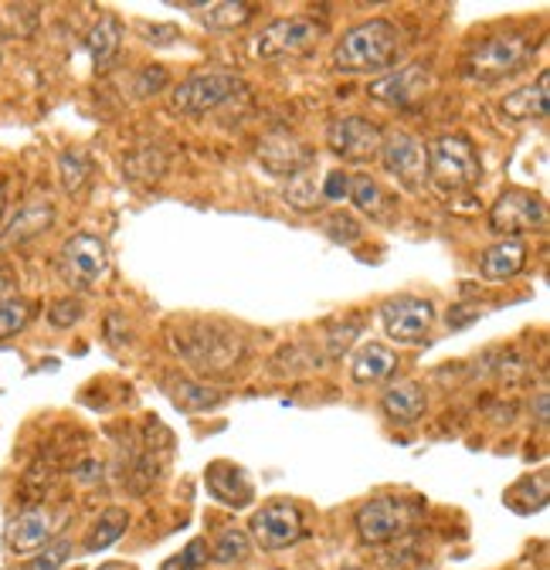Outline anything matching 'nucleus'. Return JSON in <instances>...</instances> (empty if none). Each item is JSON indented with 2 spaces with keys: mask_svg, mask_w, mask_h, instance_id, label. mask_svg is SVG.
I'll return each instance as SVG.
<instances>
[{
  "mask_svg": "<svg viewBox=\"0 0 550 570\" xmlns=\"http://www.w3.org/2000/svg\"><path fill=\"white\" fill-rule=\"evenodd\" d=\"M401 31L384 18H371L343 31L333 45V68L343 76H374V71L391 68L401 58Z\"/></svg>",
  "mask_w": 550,
  "mask_h": 570,
  "instance_id": "obj_1",
  "label": "nucleus"
},
{
  "mask_svg": "<svg viewBox=\"0 0 550 570\" xmlns=\"http://www.w3.org/2000/svg\"><path fill=\"white\" fill-rule=\"evenodd\" d=\"M533 55V45L527 35L520 31H507V35H490L483 41H475L465 58H462V76L469 82H479V86H493L513 71Z\"/></svg>",
  "mask_w": 550,
  "mask_h": 570,
  "instance_id": "obj_2",
  "label": "nucleus"
},
{
  "mask_svg": "<svg viewBox=\"0 0 550 570\" xmlns=\"http://www.w3.org/2000/svg\"><path fill=\"white\" fill-rule=\"evenodd\" d=\"M425 177L432 180L435 190L442 194H462L472 190L483 177V164H479V154L472 147V139L462 132L452 136H439L429 147V167Z\"/></svg>",
  "mask_w": 550,
  "mask_h": 570,
  "instance_id": "obj_3",
  "label": "nucleus"
},
{
  "mask_svg": "<svg viewBox=\"0 0 550 570\" xmlns=\"http://www.w3.org/2000/svg\"><path fill=\"white\" fill-rule=\"evenodd\" d=\"M238 96H245V82L235 71H194L174 89L170 106L184 116H208Z\"/></svg>",
  "mask_w": 550,
  "mask_h": 570,
  "instance_id": "obj_4",
  "label": "nucleus"
},
{
  "mask_svg": "<svg viewBox=\"0 0 550 570\" xmlns=\"http://www.w3.org/2000/svg\"><path fill=\"white\" fill-rule=\"evenodd\" d=\"M106 268H109V245L102 235L76 232L72 238H65L58 252V272L76 293L96 289V282L106 275Z\"/></svg>",
  "mask_w": 550,
  "mask_h": 570,
  "instance_id": "obj_5",
  "label": "nucleus"
},
{
  "mask_svg": "<svg viewBox=\"0 0 550 570\" xmlns=\"http://www.w3.org/2000/svg\"><path fill=\"white\" fill-rule=\"evenodd\" d=\"M326 38V24L316 18H279L268 28H262V35L255 38V55L265 61H283V58H299L306 51H313L320 41Z\"/></svg>",
  "mask_w": 550,
  "mask_h": 570,
  "instance_id": "obj_6",
  "label": "nucleus"
},
{
  "mask_svg": "<svg viewBox=\"0 0 550 570\" xmlns=\"http://www.w3.org/2000/svg\"><path fill=\"white\" fill-rule=\"evenodd\" d=\"M547 225V204L540 194L510 187L490 207V228L503 238H520L527 232H540Z\"/></svg>",
  "mask_w": 550,
  "mask_h": 570,
  "instance_id": "obj_7",
  "label": "nucleus"
},
{
  "mask_svg": "<svg viewBox=\"0 0 550 570\" xmlns=\"http://www.w3.org/2000/svg\"><path fill=\"white\" fill-rule=\"evenodd\" d=\"M411 520H415V513H411V503H404V499H397V495H374V499H367V503L354 517L361 540L371 543V547L397 540L401 533H407Z\"/></svg>",
  "mask_w": 550,
  "mask_h": 570,
  "instance_id": "obj_8",
  "label": "nucleus"
},
{
  "mask_svg": "<svg viewBox=\"0 0 550 570\" xmlns=\"http://www.w3.org/2000/svg\"><path fill=\"white\" fill-rule=\"evenodd\" d=\"M381 323L394 343L419 346L429 343V333L435 326V306L422 296H394L381 306Z\"/></svg>",
  "mask_w": 550,
  "mask_h": 570,
  "instance_id": "obj_9",
  "label": "nucleus"
},
{
  "mask_svg": "<svg viewBox=\"0 0 550 570\" xmlns=\"http://www.w3.org/2000/svg\"><path fill=\"white\" fill-rule=\"evenodd\" d=\"M252 540L262 547V550H286L293 543H299L306 537V527H303V513L296 503L289 499H272L265 503L255 517H252Z\"/></svg>",
  "mask_w": 550,
  "mask_h": 570,
  "instance_id": "obj_10",
  "label": "nucleus"
},
{
  "mask_svg": "<svg viewBox=\"0 0 550 570\" xmlns=\"http://www.w3.org/2000/svg\"><path fill=\"white\" fill-rule=\"evenodd\" d=\"M381 167L397 177L407 190H415L425 180V167H429V150L422 147V139H415L411 132H384L381 136Z\"/></svg>",
  "mask_w": 550,
  "mask_h": 570,
  "instance_id": "obj_11",
  "label": "nucleus"
},
{
  "mask_svg": "<svg viewBox=\"0 0 550 570\" xmlns=\"http://www.w3.org/2000/svg\"><path fill=\"white\" fill-rule=\"evenodd\" d=\"M432 89V68L429 65H404L397 71H387L377 82L367 86V96L374 102H384V106H397V109H411L419 106Z\"/></svg>",
  "mask_w": 550,
  "mask_h": 570,
  "instance_id": "obj_12",
  "label": "nucleus"
},
{
  "mask_svg": "<svg viewBox=\"0 0 550 570\" xmlns=\"http://www.w3.org/2000/svg\"><path fill=\"white\" fill-rule=\"evenodd\" d=\"M381 129L364 119V116H343L336 122H330L326 129V147L343 157V160H354V164H364V160H374L377 150H381Z\"/></svg>",
  "mask_w": 550,
  "mask_h": 570,
  "instance_id": "obj_13",
  "label": "nucleus"
},
{
  "mask_svg": "<svg viewBox=\"0 0 550 570\" xmlns=\"http://www.w3.org/2000/svg\"><path fill=\"white\" fill-rule=\"evenodd\" d=\"M258 160L268 174L275 177H293L299 170L313 167V154L289 129H272L258 139Z\"/></svg>",
  "mask_w": 550,
  "mask_h": 570,
  "instance_id": "obj_14",
  "label": "nucleus"
},
{
  "mask_svg": "<svg viewBox=\"0 0 550 570\" xmlns=\"http://www.w3.org/2000/svg\"><path fill=\"white\" fill-rule=\"evenodd\" d=\"M55 225V204L51 200H28L18 207V214L8 222V228L0 232V252L8 248H21L35 238H41L45 232H51Z\"/></svg>",
  "mask_w": 550,
  "mask_h": 570,
  "instance_id": "obj_15",
  "label": "nucleus"
},
{
  "mask_svg": "<svg viewBox=\"0 0 550 570\" xmlns=\"http://www.w3.org/2000/svg\"><path fill=\"white\" fill-rule=\"evenodd\" d=\"M51 533H55V520L45 507H35V510H24L11 527H8V550L11 553H38L41 547L51 543Z\"/></svg>",
  "mask_w": 550,
  "mask_h": 570,
  "instance_id": "obj_16",
  "label": "nucleus"
},
{
  "mask_svg": "<svg viewBox=\"0 0 550 570\" xmlns=\"http://www.w3.org/2000/svg\"><path fill=\"white\" fill-rule=\"evenodd\" d=\"M429 407V394L419 381H397L381 394V411L397 424H415Z\"/></svg>",
  "mask_w": 550,
  "mask_h": 570,
  "instance_id": "obj_17",
  "label": "nucleus"
},
{
  "mask_svg": "<svg viewBox=\"0 0 550 570\" xmlns=\"http://www.w3.org/2000/svg\"><path fill=\"white\" fill-rule=\"evenodd\" d=\"M547 109H550V71H540L537 82H530L503 99V112L513 122H533V119L540 122V119H547Z\"/></svg>",
  "mask_w": 550,
  "mask_h": 570,
  "instance_id": "obj_18",
  "label": "nucleus"
},
{
  "mask_svg": "<svg viewBox=\"0 0 550 570\" xmlns=\"http://www.w3.org/2000/svg\"><path fill=\"white\" fill-rule=\"evenodd\" d=\"M208 492L218 499V503H225V507H232V510L248 507V503H252V495H255L248 475H245L238 465H232V462H215V465L208 469Z\"/></svg>",
  "mask_w": 550,
  "mask_h": 570,
  "instance_id": "obj_19",
  "label": "nucleus"
},
{
  "mask_svg": "<svg viewBox=\"0 0 550 570\" xmlns=\"http://www.w3.org/2000/svg\"><path fill=\"white\" fill-rule=\"evenodd\" d=\"M527 268V245L523 238H500L497 245H490L479 258V272L490 282H507L513 275H520Z\"/></svg>",
  "mask_w": 550,
  "mask_h": 570,
  "instance_id": "obj_20",
  "label": "nucleus"
},
{
  "mask_svg": "<svg viewBox=\"0 0 550 570\" xmlns=\"http://www.w3.org/2000/svg\"><path fill=\"white\" fill-rule=\"evenodd\" d=\"M394 371H397V353H394L391 346H384V343H367V346H361L357 356H354V364H351V377H354L357 384H364V387L387 381Z\"/></svg>",
  "mask_w": 550,
  "mask_h": 570,
  "instance_id": "obj_21",
  "label": "nucleus"
},
{
  "mask_svg": "<svg viewBox=\"0 0 550 570\" xmlns=\"http://www.w3.org/2000/svg\"><path fill=\"white\" fill-rule=\"evenodd\" d=\"M184 11H204L200 24L212 28V31H235L245 28L255 18V4H245V0H222V4H174Z\"/></svg>",
  "mask_w": 550,
  "mask_h": 570,
  "instance_id": "obj_22",
  "label": "nucleus"
},
{
  "mask_svg": "<svg viewBox=\"0 0 550 570\" xmlns=\"http://www.w3.org/2000/svg\"><path fill=\"white\" fill-rule=\"evenodd\" d=\"M119 45H122V24L112 18V14H106V18H99V24L89 31V38H86V48H89V55H92V61L102 68V65H109L116 55H119Z\"/></svg>",
  "mask_w": 550,
  "mask_h": 570,
  "instance_id": "obj_23",
  "label": "nucleus"
},
{
  "mask_svg": "<svg viewBox=\"0 0 550 570\" xmlns=\"http://www.w3.org/2000/svg\"><path fill=\"white\" fill-rule=\"evenodd\" d=\"M126 527H129V513H126V510L112 507V510L99 513V520L92 523V530H89V537H86V550H89V553L109 550V547L126 533Z\"/></svg>",
  "mask_w": 550,
  "mask_h": 570,
  "instance_id": "obj_24",
  "label": "nucleus"
},
{
  "mask_svg": "<svg viewBox=\"0 0 550 570\" xmlns=\"http://www.w3.org/2000/svg\"><path fill=\"white\" fill-rule=\"evenodd\" d=\"M92 167H89V157L82 150H61L58 154V180H61V190L65 194H79L89 180Z\"/></svg>",
  "mask_w": 550,
  "mask_h": 570,
  "instance_id": "obj_25",
  "label": "nucleus"
},
{
  "mask_svg": "<svg viewBox=\"0 0 550 570\" xmlns=\"http://www.w3.org/2000/svg\"><path fill=\"white\" fill-rule=\"evenodd\" d=\"M364 214H384V204H387V197H384V190H381V184L374 180V177H367V174H354L351 177V194H347Z\"/></svg>",
  "mask_w": 550,
  "mask_h": 570,
  "instance_id": "obj_26",
  "label": "nucleus"
},
{
  "mask_svg": "<svg viewBox=\"0 0 550 570\" xmlns=\"http://www.w3.org/2000/svg\"><path fill=\"white\" fill-rule=\"evenodd\" d=\"M248 553H252V540H248L245 530H235V527L222 530V537L212 547L215 563H242V560H248Z\"/></svg>",
  "mask_w": 550,
  "mask_h": 570,
  "instance_id": "obj_27",
  "label": "nucleus"
},
{
  "mask_svg": "<svg viewBox=\"0 0 550 570\" xmlns=\"http://www.w3.org/2000/svg\"><path fill=\"white\" fill-rule=\"evenodd\" d=\"M225 397L218 394V391H212V387H200V384H194V381H180L177 387H174V404L177 407H187V411H208V407H215V404H222Z\"/></svg>",
  "mask_w": 550,
  "mask_h": 570,
  "instance_id": "obj_28",
  "label": "nucleus"
},
{
  "mask_svg": "<svg viewBox=\"0 0 550 570\" xmlns=\"http://www.w3.org/2000/svg\"><path fill=\"white\" fill-rule=\"evenodd\" d=\"M286 200H289L296 210H316V207H320L323 194H320V187H316V180H313V174H310V170H299V174H293V177H289Z\"/></svg>",
  "mask_w": 550,
  "mask_h": 570,
  "instance_id": "obj_29",
  "label": "nucleus"
},
{
  "mask_svg": "<svg viewBox=\"0 0 550 570\" xmlns=\"http://www.w3.org/2000/svg\"><path fill=\"white\" fill-rule=\"evenodd\" d=\"M28 320H31V306L21 296L0 299V340L18 336L28 326Z\"/></svg>",
  "mask_w": 550,
  "mask_h": 570,
  "instance_id": "obj_30",
  "label": "nucleus"
},
{
  "mask_svg": "<svg viewBox=\"0 0 550 570\" xmlns=\"http://www.w3.org/2000/svg\"><path fill=\"white\" fill-rule=\"evenodd\" d=\"M72 557V540H51L48 547H41L28 563H21V570H61L65 560Z\"/></svg>",
  "mask_w": 550,
  "mask_h": 570,
  "instance_id": "obj_31",
  "label": "nucleus"
},
{
  "mask_svg": "<svg viewBox=\"0 0 550 570\" xmlns=\"http://www.w3.org/2000/svg\"><path fill=\"white\" fill-rule=\"evenodd\" d=\"M82 316H86V306H82V299H76V296L55 299L51 309H48V323H51L55 330H72L76 323H82Z\"/></svg>",
  "mask_w": 550,
  "mask_h": 570,
  "instance_id": "obj_32",
  "label": "nucleus"
},
{
  "mask_svg": "<svg viewBox=\"0 0 550 570\" xmlns=\"http://www.w3.org/2000/svg\"><path fill=\"white\" fill-rule=\"evenodd\" d=\"M208 563V540H190L177 557H170L160 570H200Z\"/></svg>",
  "mask_w": 550,
  "mask_h": 570,
  "instance_id": "obj_33",
  "label": "nucleus"
},
{
  "mask_svg": "<svg viewBox=\"0 0 550 570\" xmlns=\"http://www.w3.org/2000/svg\"><path fill=\"white\" fill-rule=\"evenodd\" d=\"M323 200H343L351 194V174H343V170H333L323 177V187H320Z\"/></svg>",
  "mask_w": 550,
  "mask_h": 570,
  "instance_id": "obj_34",
  "label": "nucleus"
},
{
  "mask_svg": "<svg viewBox=\"0 0 550 570\" xmlns=\"http://www.w3.org/2000/svg\"><path fill=\"white\" fill-rule=\"evenodd\" d=\"M164 86H167V68H160V65H150V68L144 71L140 86H136V92H140V96H147L150 89L157 92V89H164Z\"/></svg>",
  "mask_w": 550,
  "mask_h": 570,
  "instance_id": "obj_35",
  "label": "nucleus"
},
{
  "mask_svg": "<svg viewBox=\"0 0 550 570\" xmlns=\"http://www.w3.org/2000/svg\"><path fill=\"white\" fill-rule=\"evenodd\" d=\"M547 407H550V394H547V391H537V401H533V417H537V424H540V428H547V421H550Z\"/></svg>",
  "mask_w": 550,
  "mask_h": 570,
  "instance_id": "obj_36",
  "label": "nucleus"
},
{
  "mask_svg": "<svg viewBox=\"0 0 550 570\" xmlns=\"http://www.w3.org/2000/svg\"><path fill=\"white\" fill-rule=\"evenodd\" d=\"M4 210H8V184L0 180V222H4Z\"/></svg>",
  "mask_w": 550,
  "mask_h": 570,
  "instance_id": "obj_37",
  "label": "nucleus"
},
{
  "mask_svg": "<svg viewBox=\"0 0 550 570\" xmlns=\"http://www.w3.org/2000/svg\"><path fill=\"white\" fill-rule=\"evenodd\" d=\"M343 570H361V567H343Z\"/></svg>",
  "mask_w": 550,
  "mask_h": 570,
  "instance_id": "obj_38",
  "label": "nucleus"
},
{
  "mask_svg": "<svg viewBox=\"0 0 550 570\" xmlns=\"http://www.w3.org/2000/svg\"><path fill=\"white\" fill-rule=\"evenodd\" d=\"M275 570H279V567H275Z\"/></svg>",
  "mask_w": 550,
  "mask_h": 570,
  "instance_id": "obj_39",
  "label": "nucleus"
}]
</instances>
